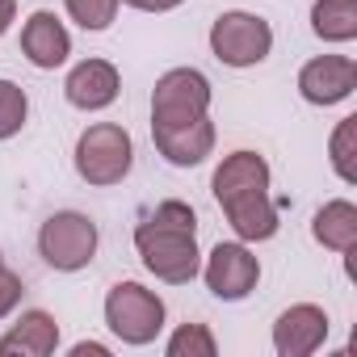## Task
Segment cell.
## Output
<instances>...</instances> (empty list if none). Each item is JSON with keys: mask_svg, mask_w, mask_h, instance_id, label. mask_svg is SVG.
I'll list each match as a JSON object with an SVG mask.
<instances>
[{"mask_svg": "<svg viewBox=\"0 0 357 357\" xmlns=\"http://www.w3.org/2000/svg\"><path fill=\"white\" fill-rule=\"evenodd\" d=\"M215 202L244 244L278 236V202L269 198V164L257 151H231L211 176Z\"/></svg>", "mask_w": 357, "mask_h": 357, "instance_id": "1", "label": "cell"}, {"mask_svg": "<svg viewBox=\"0 0 357 357\" xmlns=\"http://www.w3.org/2000/svg\"><path fill=\"white\" fill-rule=\"evenodd\" d=\"M198 215L185 202H160L155 211L143 215V223L135 227V248L143 257V269L155 273L168 286H185L198 278L202 257H198Z\"/></svg>", "mask_w": 357, "mask_h": 357, "instance_id": "2", "label": "cell"}, {"mask_svg": "<svg viewBox=\"0 0 357 357\" xmlns=\"http://www.w3.org/2000/svg\"><path fill=\"white\" fill-rule=\"evenodd\" d=\"M211 109V80L198 68H172L155 80L151 93V130H181L194 126Z\"/></svg>", "mask_w": 357, "mask_h": 357, "instance_id": "3", "label": "cell"}, {"mask_svg": "<svg viewBox=\"0 0 357 357\" xmlns=\"http://www.w3.org/2000/svg\"><path fill=\"white\" fill-rule=\"evenodd\" d=\"M135 164V143L118 122H97L76 139V172L89 185H118Z\"/></svg>", "mask_w": 357, "mask_h": 357, "instance_id": "4", "label": "cell"}, {"mask_svg": "<svg viewBox=\"0 0 357 357\" xmlns=\"http://www.w3.org/2000/svg\"><path fill=\"white\" fill-rule=\"evenodd\" d=\"M105 324L122 344H151L164 328V303L139 282H118L105 294Z\"/></svg>", "mask_w": 357, "mask_h": 357, "instance_id": "5", "label": "cell"}, {"mask_svg": "<svg viewBox=\"0 0 357 357\" xmlns=\"http://www.w3.org/2000/svg\"><path fill=\"white\" fill-rule=\"evenodd\" d=\"M38 252L51 269L76 273L97 257V223L80 211H59L38 231Z\"/></svg>", "mask_w": 357, "mask_h": 357, "instance_id": "6", "label": "cell"}, {"mask_svg": "<svg viewBox=\"0 0 357 357\" xmlns=\"http://www.w3.org/2000/svg\"><path fill=\"white\" fill-rule=\"evenodd\" d=\"M211 51L227 68H257L273 51V30L257 13H223L211 26Z\"/></svg>", "mask_w": 357, "mask_h": 357, "instance_id": "7", "label": "cell"}, {"mask_svg": "<svg viewBox=\"0 0 357 357\" xmlns=\"http://www.w3.org/2000/svg\"><path fill=\"white\" fill-rule=\"evenodd\" d=\"M202 278H206V290H211L215 298L240 303V298H248V294L257 290V282H261V261L244 248V240H240V244H215V252L206 257Z\"/></svg>", "mask_w": 357, "mask_h": 357, "instance_id": "8", "label": "cell"}, {"mask_svg": "<svg viewBox=\"0 0 357 357\" xmlns=\"http://www.w3.org/2000/svg\"><path fill=\"white\" fill-rule=\"evenodd\" d=\"M357 89V63L349 55H319L303 63L298 72V93L311 105H336Z\"/></svg>", "mask_w": 357, "mask_h": 357, "instance_id": "9", "label": "cell"}, {"mask_svg": "<svg viewBox=\"0 0 357 357\" xmlns=\"http://www.w3.org/2000/svg\"><path fill=\"white\" fill-rule=\"evenodd\" d=\"M328 340V311L315 303H294L273 324V349L282 357H311Z\"/></svg>", "mask_w": 357, "mask_h": 357, "instance_id": "10", "label": "cell"}, {"mask_svg": "<svg viewBox=\"0 0 357 357\" xmlns=\"http://www.w3.org/2000/svg\"><path fill=\"white\" fill-rule=\"evenodd\" d=\"M118 89H122V80H118V68L109 59L76 63L68 72V84H63V93H68V101L76 109H105V105H114Z\"/></svg>", "mask_w": 357, "mask_h": 357, "instance_id": "11", "label": "cell"}, {"mask_svg": "<svg viewBox=\"0 0 357 357\" xmlns=\"http://www.w3.org/2000/svg\"><path fill=\"white\" fill-rule=\"evenodd\" d=\"M22 55H26L34 68H43V72L59 68V63L72 55V38H68L63 22H59L55 13L38 9V13L22 26Z\"/></svg>", "mask_w": 357, "mask_h": 357, "instance_id": "12", "label": "cell"}, {"mask_svg": "<svg viewBox=\"0 0 357 357\" xmlns=\"http://www.w3.org/2000/svg\"><path fill=\"white\" fill-rule=\"evenodd\" d=\"M59 344V324L47 311H26L5 336H0V357H51Z\"/></svg>", "mask_w": 357, "mask_h": 357, "instance_id": "13", "label": "cell"}, {"mask_svg": "<svg viewBox=\"0 0 357 357\" xmlns=\"http://www.w3.org/2000/svg\"><path fill=\"white\" fill-rule=\"evenodd\" d=\"M151 139H155V151H160L168 164L194 168V164H202V160L215 151V122L202 118V122L181 126V130H151Z\"/></svg>", "mask_w": 357, "mask_h": 357, "instance_id": "14", "label": "cell"}, {"mask_svg": "<svg viewBox=\"0 0 357 357\" xmlns=\"http://www.w3.org/2000/svg\"><path fill=\"white\" fill-rule=\"evenodd\" d=\"M311 236L324 248H332V252H353L357 248V206L344 202V198L319 206L315 211V223H311Z\"/></svg>", "mask_w": 357, "mask_h": 357, "instance_id": "15", "label": "cell"}, {"mask_svg": "<svg viewBox=\"0 0 357 357\" xmlns=\"http://www.w3.org/2000/svg\"><path fill=\"white\" fill-rule=\"evenodd\" d=\"M311 30L324 43L357 38V0H315L311 5Z\"/></svg>", "mask_w": 357, "mask_h": 357, "instance_id": "16", "label": "cell"}, {"mask_svg": "<svg viewBox=\"0 0 357 357\" xmlns=\"http://www.w3.org/2000/svg\"><path fill=\"white\" fill-rule=\"evenodd\" d=\"M219 344L206 324H181L168 340V357H215Z\"/></svg>", "mask_w": 357, "mask_h": 357, "instance_id": "17", "label": "cell"}, {"mask_svg": "<svg viewBox=\"0 0 357 357\" xmlns=\"http://www.w3.org/2000/svg\"><path fill=\"white\" fill-rule=\"evenodd\" d=\"M26 114H30L26 89L13 80H0V139H13L26 126Z\"/></svg>", "mask_w": 357, "mask_h": 357, "instance_id": "18", "label": "cell"}, {"mask_svg": "<svg viewBox=\"0 0 357 357\" xmlns=\"http://www.w3.org/2000/svg\"><path fill=\"white\" fill-rule=\"evenodd\" d=\"M63 5H68V17L80 30H109L122 0H63Z\"/></svg>", "mask_w": 357, "mask_h": 357, "instance_id": "19", "label": "cell"}, {"mask_svg": "<svg viewBox=\"0 0 357 357\" xmlns=\"http://www.w3.org/2000/svg\"><path fill=\"white\" fill-rule=\"evenodd\" d=\"M353 135H357V118H344L332 135V168L340 181H357V168H353Z\"/></svg>", "mask_w": 357, "mask_h": 357, "instance_id": "20", "label": "cell"}, {"mask_svg": "<svg viewBox=\"0 0 357 357\" xmlns=\"http://www.w3.org/2000/svg\"><path fill=\"white\" fill-rule=\"evenodd\" d=\"M17 303H22V278L5 265V269H0V319H5Z\"/></svg>", "mask_w": 357, "mask_h": 357, "instance_id": "21", "label": "cell"}, {"mask_svg": "<svg viewBox=\"0 0 357 357\" xmlns=\"http://www.w3.org/2000/svg\"><path fill=\"white\" fill-rule=\"evenodd\" d=\"M122 5L143 9V13H168V9H176V5H185V0H122Z\"/></svg>", "mask_w": 357, "mask_h": 357, "instance_id": "22", "label": "cell"}, {"mask_svg": "<svg viewBox=\"0 0 357 357\" xmlns=\"http://www.w3.org/2000/svg\"><path fill=\"white\" fill-rule=\"evenodd\" d=\"M17 17V0H0V34H5Z\"/></svg>", "mask_w": 357, "mask_h": 357, "instance_id": "23", "label": "cell"}, {"mask_svg": "<svg viewBox=\"0 0 357 357\" xmlns=\"http://www.w3.org/2000/svg\"><path fill=\"white\" fill-rule=\"evenodd\" d=\"M89 353H93V357H109V349H105V344H93V340H80V344L72 349V357H89Z\"/></svg>", "mask_w": 357, "mask_h": 357, "instance_id": "24", "label": "cell"}, {"mask_svg": "<svg viewBox=\"0 0 357 357\" xmlns=\"http://www.w3.org/2000/svg\"><path fill=\"white\" fill-rule=\"evenodd\" d=\"M0 269H5V257H0Z\"/></svg>", "mask_w": 357, "mask_h": 357, "instance_id": "25", "label": "cell"}]
</instances>
